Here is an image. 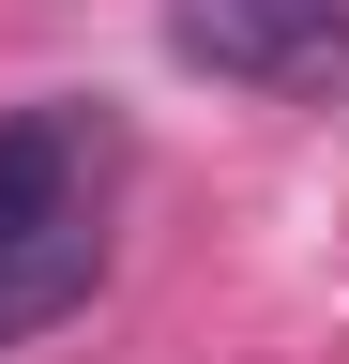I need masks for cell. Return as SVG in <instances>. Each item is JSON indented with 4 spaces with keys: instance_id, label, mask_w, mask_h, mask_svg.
I'll return each mask as SVG.
<instances>
[{
    "instance_id": "6da1fadb",
    "label": "cell",
    "mask_w": 349,
    "mask_h": 364,
    "mask_svg": "<svg viewBox=\"0 0 349 364\" xmlns=\"http://www.w3.org/2000/svg\"><path fill=\"white\" fill-rule=\"evenodd\" d=\"M183 61L243 76V91H334L349 76V16L334 0H183Z\"/></svg>"
},
{
    "instance_id": "7a4b0ae2",
    "label": "cell",
    "mask_w": 349,
    "mask_h": 364,
    "mask_svg": "<svg viewBox=\"0 0 349 364\" xmlns=\"http://www.w3.org/2000/svg\"><path fill=\"white\" fill-rule=\"evenodd\" d=\"M107 289V228L92 213H46V228H0V349L46 334V318H76Z\"/></svg>"
},
{
    "instance_id": "3957f363",
    "label": "cell",
    "mask_w": 349,
    "mask_h": 364,
    "mask_svg": "<svg viewBox=\"0 0 349 364\" xmlns=\"http://www.w3.org/2000/svg\"><path fill=\"white\" fill-rule=\"evenodd\" d=\"M92 152H107V136L76 122V107H16V122H0V228L92 213Z\"/></svg>"
}]
</instances>
